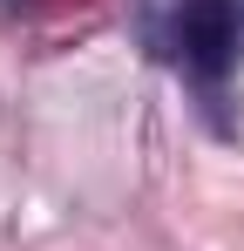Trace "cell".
Listing matches in <instances>:
<instances>
[{"label":"cell","mask_w":244,"mask_h":251,"mask_svg":"<svg viewBox=\"0 0 244 251\" xmlns=\"http://www.w3.org/2000/svg\"><path fill=\"white\" fill-rule=\"evenodd\" d=\"M231 48H238L231 0H190V7H183V61H190L197 75H224V68H231Z\"/></svg>","instance_id":"cell-1"}]
</instances>
